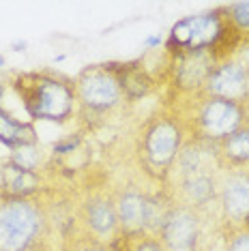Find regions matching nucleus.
Segmentation results:
<instances>
[{"label": "nucleus", "mask_w": 249, "mask_h": 251, "mask_svg": "<svg viewBox=\"0 0 249 251\" xmlns=\"http://www.w3.org/2000/svg\"><path fill=\"white\" fill-rule=\"evenodd\" d=\"M50 187L32 198H0V251H32L54 245Z\"/></svg>", "instance_id": "f257e3e1"}, {"label": "nucleus", "mask_w": 249, "mask_h": 251, "mask_svg": "<svg viewBox=\"0 0 249 251\" xmlns=\"http://www.w3.org/2000/svg\"><path fill=\"white\" fill-rule=\"evenodd\" d=\"M9 84L22 99V105L30 121L65 125L77 112L75 84L62 73L50 69L24 71L15 73Z\"/></svg>", "instance_id": "f03ea898"}, {"label": "nucleus", "mask_w": 249, "mask_h": 251, "mask_svg": "<svg viewBox=\"0 0 249 251\" xmlns=\"http://www.w3.org/2000/svg\"><path fill=\"white\" fill-rule=\"evenodd\" d=\"M185 125L187 135L206 144H219L236 129L249 123V105L217 97H172V103H166Z\"/></svg>", "instance_id": "7ed1b4c3"}, {"label": "nucleus", "mask_w": 249, "mask_h": 251, "mask_svg": "<svg viewBox=\"0 0 249 251\" xmlns=\"http://www.w3.org/2000/svg\"><path fill=\"white\" fill-rule=\"evenodd\" d=\"M187 138L185 125L172 110L163 105L152 112L135 135V159L140 170L157 185H163Z\"/></svg>", "instance_id": "20e7f679"}, {"label": "nucleus", "mask_w": 249, "mask_h": 251, "mask_svg": "<svg viewBox=\"0 0 249 251\" xmlns=\"http://www.w3.org/2000/svg\"><path fill=\"white\" fill-rule=\"evenodd\" d=\"M73 84H75L77 103L75 114L90 129L107 123V116L116 114L129 103L110 62L84 67L75 75Z\"/></svg>", "instance_id": "39448f33"}, {"label": "nucleus", "mask_w": 249, "mask_h": 251, "mask_svg": "<svg viewBox=\"0 0 249 251\" xmlns=\"http://www.w3.org/2000/svg\"><path fill=\"white\" fill-rule=\"evenodd\" d=\"M168 251H213L222 238L219 217L172 204L157 232Z\"/></svg>", "instance_id": "423d86ee"}, {"label": "nucleus", "mask_w": 249, "mask_h": 251, "mask_svg": "<svg viewBox=\"0 0 249 251\" xmlns=\"http://www.w3.org/2000/svg\"><path fill=\"white\" fill-rule=\"evenodd\" d=\"M75 221L84 232L107 245L118 241L121 226H118L114 189H107V185L88 187L75 204Z\"/></svg>", "instance_id": "0eeeda50"}, {"label": "nucleus", "mask_w": 249, "mask_h": 251, "mask_svg": "<svg viewBox=\"0 0 249 251\" xmlns=\"http://www.w3.org/2000/svg\"><path fill=\"white\" fill-rule=\"evenodd\" d=\"M224 24V7H217L206 13L187 15L178 20L170 28L168 39L163 43V52L170 58L178 54H191V52H208L215 43L219 30Z\"/></svg>", "instance_id": "6e6552de"}, {"label": "nucleus", "mask_w": 249, "mask_h": 251, "mask_svg": "<svg viewBox=\"0 0 249 251\" xmlns=\"http://www.w3.org/2000/svg\"><path fill=\"white\" fill-rule=\"evenodd\" d=\"M215 69L211 52H191L168 56L166 84L172 97H196L204 93L206 79Z\"/></svg>", "instance_id": "1a4fd4ad"}, {"label": "nucleus", "mask_w": 249, "mask_h": 251, "mask_svg": "<svg viewBox=\"0 0 249 251\" xmlns=\"http://www.w3.org/2000/svg\"><path fill=\"white\" fill-rule=\"evenodd\" d=\"M219 227H249V170H224L219 185Z\"/></svg>", "instance_id": "9d476101"}, {"label": "nucleus", "mask_w": 249, "mask_h": 251, "mask_svg": "<svg viewBox=\"0 0 249 251\" xmlns=\"http://www.w3.org/2000/svg\"><path fill=\"white\" fill-rule=\"evenodd\" d=\"M202 95L249 105V65L239 56L222 65H215Z\"/></svg>", "instance_id": "9b49d317"}, {"label": "nucleus", "mask_w": 249, "mask_h": 251, "mask_svg": "<svg viewBox=\"0 0 249 251\" xmlns=\"http://www.w3.org/2000/svg\"><path fill=\"white\" fill-rule=\"evenodd\" d=\"M110 67L114 69L129 103H135V101L152 95L159 88L161 79L150 71V67H146V58L129 60V62H110Z\"/></svg>", "instance_id": "f8f14e48"}, {"label": "nucleus", "mask_w": 249, "mask_h": 251, "mask_svg": "<svg viewBox=\"0 0 249 251\" xmlns=\"http://www.w3.org/2000/svg\"><path fill=\"white\" fill-rule=\"evenodd\" d=\"M48 189L41 172L24 170L9 159L0 163V198H32Z\"/></svg>", "instance_id": "ddd939ff"}, {"label": "nucleus", "mask_w": 249, "mask_h": 251, "mask_svg": "<svg viewBox=\"0 0 249 251\" xmlns=\"http://www.w3.org/2000/svg\"><path fill=\"white\" fill-rule=\"evenodd\" d=\"M222 170H249V123L213 146Z\"/></svg>", "instance_id": "4468645a"}, {"label": "nucleus", "mask_w": 249, "mask_h": 251, "mask_svg": "<svg viewBox=\"0 0 249 251\" xmlns=\"http://www.w3.org/2000/svg\"><path fill=\"white\" fill-rule=\"evenodd\" d=\"M0 144L9 151L39 144V133L32 123H22L0 107Z\"/></svg>", "instance_id": "2eb2a0df"}, {"label": "nucleus", "mask_w": 249, "mask_h": 251, "mask_svg": "<svg viewBox=\"0 0 249 251\" xmlns=\"http://www.w3.org/2000/svg\"><path fill=\"white\" fill-rule=\"evenodd\" d=\"M58 249L60 251H112V247L99 238L90 236L88 232H84L77 221L60 232L58 238Z\"/></svg>", "instance_id": "dca6fc26"}, {"label": "nucleus", "mask_w": 249, "mask_h": 251, "mask_svg": "<svg viewBox=\"0 0 249 251\" xmlns=\"http://www.w3.org/2000/svg\"><path fill=\"white\" fill-rule=\"evenodd\" d=\"M110 247L112 251H168L166 245L161 243V238L150 232L133 234V236H121Z\"/></svg>", "instance_id": "f3484780"}, {"label": "nucleus", "mask_w": 249, "mask_h": 251, "mask_svg": "<svg viewBox=\"0 0 249 251\" xmlns=\"http://www.w3.org/2000/svg\"><path fill=\"white\" fill-rule=\"evenodd\" d=\"M9 161L20 165L24 170H32V172H39L41 165L45 161V155L41 151V146L35 144V146H24V148H18V151H11L9 155Z\"/></svg>", "instance_id": "a211bd4d"}, {"label": "nucleus", "mask_w": 249, "mask_h": 251, "mask_svg": "<svg viewBox=\"0 0 249 251\" xmlns=\"http://www.w3.org/2000/svg\"><path fill=\"white\" fill-rule=\"evenodd\" d=\"M224 13L230 24L236 26L249 39V2H230L224 7Z\"/></svg>", "instance_id": "6ab92c4d"}, {"label": "nucleus", "mask_w": 249, "mask_h": 251, "mask_svg": "<svg viewBox=\"0 0 249 251\" xmlns=\"http://www.w3.org/2000/svg\"><path fill=\"white\" fill-rule=\"evenodd\" d=\"M84 146V131H75V133H69L65 138L56 140L52 144V157H71L75 152H80V148Z\"/></svg>", "instance_id": "aec40b11"}, {"label": "nucleus", "mask_w": 249, "mask_h": 251, "mask_svg": "<svg viewBox=\"0 0 249 251\" xmlns=\"http://www.w3.org/2000/svg\"><path fill=\"white\" fill-rule=\"evenodd\" d=\"M224 251H249V227L222 230Z\"/></svg>", "instance_id": "412c9836"}, {"label": "nucleus", "mask_w": 249, "mask_h": 251, "mask_svg": "<svg viewBox=\"0 0 249 251\" xmlns=\"http://www.w3.org/2000/svg\"><path fill=\"white\" fill-rule=\"evenodd\" d=\"M239 58H243L249 65V39L245 41V45H243V50H241V54H239Z\"/></svg>", "instance_id": "4be33fe9"}, {"label": "nucleus", "mask_w": 249, "mask_h": 251, "mask_svg": "<svg viewBox=\"0 0 249 251\" xmlns=\"http://www.w3.org/2000/svg\"><path fill=\"white\" fill-rule=\"evenodd\" d=\"M146 45H149V48H159V45H161V37H149V39H146Z\"/></svg>", "instance_id": "5701e85b"}, {"label": "nucleus", "mask_w": 249, "mask_h": 251, "mask_svg": "<svg viewBox=\"0 0 249 251\" xmlns=\"http://www.w3.org/2000/svg\"><path fill=\"white\" fill-rule=\"evenodd\" d=\"M32 251H60L56 245H45V247H39V249H32Z\"/></svg>", "instance_id": "b1692460"}, {"label": "nucleus", "mask_w": 249, "mask_h": 251, "mask_svg": "<svg viewBox=\"0 0 249 251\" xmlns=\"http://www.w3.org/2000/svg\"><path fill=\"white\" fill-rule=\"evenodd\" d=\"M2 97H4V84L0 82V103H2ZM0 107H2V105H0Z\"/></svg>", "instance_id": "393cba45"}, {"label": "nucleus", "mask_w": 249, "mask_h": 251, "mask_svg": "<svg viewBox=\"0 0 249 251\" xmlns=\"http://www.w3.org/2000/svg\"><path fill=\"white\" fill-rule=\"evenodd\" d=\"M0 67H4V56L0 54Z\"/></svg>", "instance_id": "a878e982"}]
</instances>
